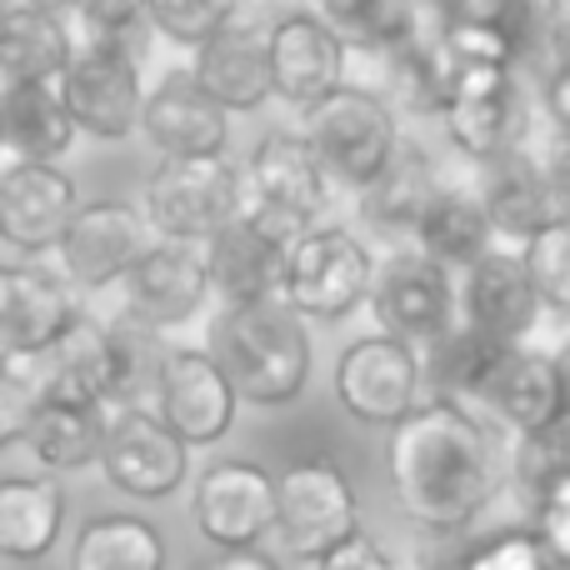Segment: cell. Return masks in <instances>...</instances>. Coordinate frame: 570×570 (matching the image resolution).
Wrapping results in <instances>:
<instances>
[{"instance_id": "6da1fadb", "label": "cell", "mask_w": 570, "mask_h": 570, "mask_svg": "<svg viewBox=\"0 0 570 570\" xmlns=\"http://www.w3.org/2000/svg\"><path fill=\"white\" fill-rule=\"evenodd\" d=\"M391 495L425 535H461L501 495L505 451L495 431L455 401H415L385 445Z\"/></svg>"}, {"instance_id": "7a4b0ae2", "label": "cell", "mask_w": 570, "mask_h": 570, "mask_svg": "<svg viewBox=\"0 0 570 570\" xmlns=\"http://www.w3.org/2000/svg\"><path fill=\"white\" fill-rule=\"evenodd\" d=\"M146 341L150 331L130 325L126 315L120 321H96V315L80 311L70 321V331L20 371L30 375L40 401L110 411V405L136 401V385L146 381V371H156V361L146 355Z\"/></svg>"}, {"instance_id": "3957f363", "label": "cell", "mask_w": 570, "mask_h": 570, "mask_svg": "<svg viewBox=\"0 0 570 570\" xmlns=\"http://www.w3.org/2000/svg\"><path fill=\"white\" fill-rule=\"evenodd\" d=\"M216 365L226 371L236 401L291 405L311 381V331L285 301L220 305Z\"/></svg>"}, {"instance_id": "277c9868", "label": "cell", "mask_w": 570, "mask_h": 570, "mask_svg": "<svg viewBox=\"0 0 570 570\" xmlns=\"http://www.w3.org/2000/svg\"><path fill=\"white\" fill-rule=\"evenodd\" d=\"M325 206H331V180L315 166L311 146L301 130H271L256 150H250L246 170H240V210L246 226L261 236L291 246L311 226H321Z\"/></svg>"}, {"instance_id": "5b68a950", "label": "cell", "mask_w": 570, "mask_h": 570, "mask_svg": "<svg viewBox=\"0 0 570 570\" xmlns=\"http://www.w3.org/2000/svg\"><path fill=\"white\" fill-rule=\"evenodd\" d=\"M301 116H305L301 140L311 146L315 166L325 170L331 186H345V190H361L385 166L395 140H401L391 100L365 86H335L331 96H321Z\"/></svg>"}, {"instance_id": "8992f818", "label": "cell", "mask_w": 570, "mask_h": 570, "mask_svg": "<svg viewBox=\"0 0 570 570\" xmlns=\"http://www.w3.org/2000/svg\"><path fill=\"white\" fill-rule=\"evenodd\" d=\"M375 256L361 236L345 226H311L285 246V271H281V301L291 305L301 321H345L361 311L371 295Z\"/></svg>"}, {"instance_id": "52a82bcc", "label": "cell", "mask_w": 570, "mask_h": 570, "mask_svg": "<svg viewBox=\"0 0 570 570\" xmlns=\"http://www.w3.org/2000/svg\"><path fill=\"white\" fill-rule=\"evenodd\" d=\"M240 210V170L226 156H176L160 160L146 180V230L156 240L206 246Z\"/></svg>"}, {"instance_id": "ba28073f", "label": "cell", "mask_w": 570, "mask_h": 570, "mask_svg": "<svg viewBox=\"0 0 570 570\" xmlns=\"http://www.w3.org/2000/svg\"><path fill=\"white\" fill-rule=\"evenodd\" d=\"M441 20L455 66H501L521 70L551 50L546 0H425Z\"/></svg>"}, {"instance_id": "9c48e42d", "label": "cell", "mask_w": 570, "mask_h": 570, "mask_svg": "<svg viewBox=\"0 0 570 570\" xmlns=\"http://www.w3.org/2000/svg\"><path fill=\"white\" fill-rule=\"evenodd\" d=\"M351 531H361V501L351 475L331 455L295 461L285 475H276V535L295 561H315Z\"/></svg>"}, {"instance_id": "30bf717a", "label": "cell", "mask_w": 570, "mask_h": 570, "mask_svg": "<svg viewBox=\"0 0 570 570\" xmlns=\"http://www.w3.org/2000/svg\"><path fill=\"white\" fill-rule=\"evenodd\" d=\"M96 465L116 491L136 495V501H166L180 491L190 471V445H180V435L150 405L126 401L106 411Z\"/></svg>"}, {"instance_id": "8fae6325", "label": "cell", "mask_w": 570, "mask_h": 570, "mask_svg": "<svg viewBox=\"0 0 570 570\" xmlns=\"http://www.w3.org/2000/svg\"><path fill=\"white\" fill-rule=\"evenodd\" d=\"M445 140L461 150L465 160L485 166V160L505 156L525 140L531 116H525V96L515 70L501 66H461L451 80V96L441 106Z\"/></svg>"}, {"instance_id": "7c38bea8", "label": "cell", "mask_w": 570, "mask_h": 570, "mask_svg": "<svg viewBox=\"0 0 570 570\" xmlns=\"http://www.w3.org/2000/svg\"><path fill=\"white\" fill-rule=\"evenodd\" d=\"M56 96L66 106L76 136L126 140L140 120V100H146L140 60L106 46H76L70 66L56 80Z\"/></svg>"}, {"instance_id": "4fadbf2b", "label": "cell", "mask_w": 570, "mask_h": 570, "mask_svg": "<svg viewBox=\"0 0 570 570\" xmlns=\"http://www.w3.org/2000/svg\"><path fill=\"white\" fill-rule=\"evenodd\" d=\"M150 385H156V415L180 435V445H216L236 425L240 401L210 351L196 345L160 351Z\"/></svg>"}, {"instance_id": "5bb4252c", "label": "cell", "mask_w": 570, "mask_h": 570, "mask_svg": "<svg viewBox=\"0 0 570 570\" xmlns=\"http://www.w3.org/2000/svg\"><path fill=\"white\" fill-rule=\"evenodd\" d=\"M371 311L381 321V335L425 351L455 325V276L425 261L421 250H395L371 276Z\"/></svg>"}, {"instance_id": "9a60e30c", "label": "cell", "mask_w": 570, "mask_h": 570, "mask_svg": "<svg viewBox=\"0 0 570 570\" xmlns=\"http://www.w3.org/2000/svg\"><path fill=\"white\" fill-rule=\"evenodd\" d=\"M421 351L391 341V335H361L335 361V401L351 421L385 425L391 431L415 401H421Z\"/></svg>"}, {"instance_id": "2e32d148", "label": "cell", "mask_w": 570, "mask_h": 570, "mask_svg": "<svg viewBox=\"0 0 570 570\" xmlns=\"http://www.w3.org/2000/svg\"><path fill=\"white\" fill-rule=\"evenodd\" d=\"M150 246V230L140 206L130 200H80V210L70 216L66 236L56 240L50 256L60 261V276L70 281L76 295H96L106 285H116L130 271V261Z\"/></svg>"}, {"instance_id": "e0dca14e", "label": "cell", "mask_w": 570, "mask_h": 570, "mask_svg": "<svg viewBox=\"0 0 570 570\" xmlns=\"http://www.w3.org/2000/svg\"><path fill=\"white\" fill-rule=\"evenodd\" d=\"M491 431H511V435H535L566 425V365L556 351L541 345H505L501 361L491 365L481 395H475ZM471 405V411H475Z\"/></svg>"}, {"instance_id": "ac0fdd59", "label": "cell", "mask_w": 570, "mask_h": 570, "mask_svg": "<svg viewBox=\"0 0 570 570\" xmlns=\"http://www.w3.org/2000/svg\"><path fill=\"white\" fill-rule=\"evenodd\" d=\"M86 311L70 281L36 261L0 266V365H26L70 331Z\"/></svg>"}, {"instance_id": "d6986e66", "label": "cell", "mask_w": 570, "mask_h": 570, "mask_svg": "<svg viewBox=\"0 0 570 570\" xmlns=\"http://www.w3.org/2000/svg\"><path fill=\"white\" fill-rule=\"evenodd\" d=\"M116 285L126 295V321L150 335L186 325L210 301L206 256L200 246H180V240H150Z\"/></svg>"}, {"instance_id": "ffe728a7", "label": "cell", "mask_w": 570, "mask_h": 570, "mask_svg": "<svg viewBox=\"0 0 570 570\" xmlns=\"http://www.w3.org/2000/svg\"><path fill=\"white\" fill-rule=\"evenodd\" d=\"M196 525L216 551H250L276 531V475L256 461H216L196 481Z\"/></svg>"}, {"instance_id": "44dd1931", "label": "cell", "mask_w": 570, "mask_h": 570, "mask_svg": "<svg viewBox=\"0 0 570 570\" xmlns=\"http://www.w3.org/2000/svg\"><path fill=\"white\" fill-rule=\"evenodd\" d=\"M80 210V190L50 160H6L0 166V240L20 256H50Z\"/></svg>"}, {"instance_id": "7402d4cb", "label": "cell", "mask_w": 570, "mask_h": 570, "mask_svg": "<svg viewBox=\"0 0 570 570\" xmlns=\"http://www.w3.org/2000/svg\"><path fill=\"white\" fill-rule=\"evenodd\" d=\"M455 315L461 325L491 335L501 345H531L535 325H541L546 305L525 276L521 256L505 246H491L481 261L461 271V291H455Z\"/></svg>"}, {"instance_id": "603a6c76", "label": "cell", "mask_w": 570, "mask_h": 570, "mask_svg": "<svg viewBox=\"0 0 570 570\" xmlns=\"http://www.w3.org/2000/svg\"><path fill=\"white\" fill-rule=\"evenodd\" d=\"M266 70L271 96L295 110H311L321 96L345 86V50L311 10H291L276 26H266Z\"/></svg>"}, {"instance_id": "cb8c5ba5", "label": "cell", "mask_w": 570, "mask_h": 570, "mask_svg": "<svg viewBox=\"0 0 570 570\" xmlns=\"http://www.w3.org/2000/svg\"><path fill=\"white\" fill-rule=\"evenodd\" d=\"M481 170L485 176H481V186H475V196H481L495 236L525 240L531 230L551 226V220H566V180H556L525 146L485 160Z\"/></svg>"}, {"instance_id": "d4e9b609", "label": "cell", "mask_w": 570, "mask_h": 570, "mask_svg": "<svg viewBox=\"0 0 570 570\" xmlns=\"http://www.w3.org/2000/svg\"><path fill=\"white\" fill-rule=\"evenodd\" d=\"M136 130H146V140L166 160L226 156V146H230V116L190 80V70H176V76H166L156 90H146Z\"/></svg>"}, {"instance_id": "484cf974", "label": "cell", "mask_w": 570, "mask_h": 570, "mask_svg": "<svg viewBox=\"0 0 570 570\" xmlns=\"http://www.w3.org/2000/svg\"><path fill=\"white\" fill-rule=\"evenodd\" d=\"M190 80L216 100L226 116L256 110L271 100V70H266V30L246 16H230L210 40L196 46Z\"/></svg>"}, {"instance_id": "4316f807", "label": "cell", "mask_w": 570, "mask_h": 570, "mask_svg": "<svg viewBox=\"0 0 570 570\" xmlns=\"http://www.w3.org/2000/svg\"><path fill=\"white\" fill-rule=\"evenodd\" d=\"M385 86H391L395 106L401 110H415V116H441L445 96H451V80H455V56L441 36V20L435 10L415 6V20L391 50H385ZM391 106V110H395Z\"/></svg>"}, {"instance_id": "83f0119b", "label": "cell", "mask_w": 570, "mask_h": 570, "mask_svg": "<svg viewBox=\"0 0 570 570\" xmlns=\"http://www.w3.org/2000/svg\"><path fill=\"white\" fill-rule=\"evenodd\" d=\"M206 256V281L220 305H250V301H281V271H285V246L261 236L246 220H230L200 246Z\"/></svg>"}, {"instance_id": "f1b7e54d", "label": "cell", "mask_w": 570, "mask_h": 570, "mask_svg": "<svg viewBox=\"0 0 570 570\" xmlns=\"http://www.w3.org/2000/svg\"><path fill=\"white\" fill-rule=\"evenodd\" d=\"M441 190V170H435L431 150L421 140H395V150L385 156V166L365 180L361 196V216L371 230L381 236H411V226L421 220L425 200Z\"/></svg>"}, {"instance_id": "f546056e", "label": "cell", "mask_w": 570, "mask_h": 570, "mask_svg": "<svg viewBox=\"0 0 570 570\" xmlns=\"http://www.w3.org/2000/svg\"><path fill=\"white\" fill-rule=\"evenodd\" d=\"M70 56H76V30L66 16L10 0L0 16V86H56Z\"/></svg>"}, {"instance_id": "4dcf8cb0", "label": "cell", "mask_w": 570, "mask_h": 570, "mask_svg": "<svg viewBox=\"0 0 570 570\" xmlns=\"http://www.w3.org/2000/svg\"><path fill=\"white\" fill-rule=\"evenodd\" d=\"M411 240L425 261H435L441 271L461 276L471 261H481L485 250L495 246V230H491V216H485L481 196L465 186H445L425 200L421 220L411 226Z\"/></svg>"}, {"instance_id": "1f68e13d", "label": "cell", "mask_w": 570, "mask_h": 570, "mask_svg": "<svg viewBox=\"0 0 570 570\" xmlns=\"http://www.w3.org/2000/svg\"><path fill=\"white\" fill-rule=\"evenodd\" d=\"M66 525V495L40 475H6L0 481V556L6 561H40L56 551Z\"/></svg>"}, {"instance_id": "d6a6232c", "label": "cell", "mask_w": 570, "mask_h": 570, "mask_svg": "<svg viewBox=\"0 0 570 570\" xmlns=\"http://www.w3.org/2000/svg\"><path fill=\"white\" fill-rule=\"evenodd\" d=\"M76 140L66 106H60L56 86H0V150H10V160H50Z\"/></svg>"}, {"instance_id": "836d02e7", "label": "cell", "mask_w": 570, "mask_h": 570, "mask_svg": "<svg viewBox=\"0 0 570 570\" xmlns=\"http://www.w3.org/2000/svg\"><path fill=\"white\" fill-rule=\"evenodd\" d=\"M505 345L491 335L471 331V325L455 321L441 341H431L421 351V381L435 385V401H455V405H475L491 365L501 361Z\"/></svg>"}, {"instance_id": "e575fe53", "label": "cell", "mask_w": 570, "mask_h": 570, "mask_svg": "<svg viewBox=\"0 0 570 570\" xmlns=\"http://www.w3.org/2000/svg\"><path fill=\"white\" fill-rule=\"evenodd\" d=\"M70 570H166V541L140 515H96L80 525Z\"/></svg>"}, {"instance_id": "d590c367", "label": "cell", "mask_w": 570, "mask_h": 570, "mask_svg": "<svg viewBox=\"0 0 570 570\" xmlns=\"http://www.w3.org/2000/svg\"><path fill=\"white\" fill-rule=\"evenodd\" d=\"M100 431H106V411H96V405L40 401L26 445L46 471H86L100 455Z\"/></svg>"}, {"instance_id": "8d00e7d4", "label": "cell", "mask_w": 570, "mask_h": 570, "mask_svg": "<svg viewBox=\"0 0 570 570\" xmlns=\"http://www.w3.org/2000/svg\"><path fill=\"white\" fill-rule=\"evenodd\" d=\"M421 0H311V16L341 40V50L385 56L411 30Z\"/></svg>"}, {"instance_id": "74e56055", "label": "cell", "mask_w": 570, "mask_h": 570, "mask_svg": "<svg viewBox=\"0 0 570 570\" xmlns=\"http://www.w3.org/2000/svg\"><path fill=\"white\" fill-rule=\"evenodd\" d=\"M505 471H511V485L521 491L525 511H541L556 495H570L566 425H551V431H535V435H515V445L505 451Z\"/></svg>"}, {"instance_id": "f35d334b", "label": "cell", "mask_w": 570, "mask_h": 570, "mask_svg": "<svg viewBox=\"0 0 570 570\" xmlns=\"http://www.w3.org/2000/svg\"><path fill=\"white\" fill-rule=\"evenodd\" d=\"M515 256H521L535 295H541L546 315H566L570 311V216L531 230Z\"/></svg>"}, {"instance_id": "ab89813d", "label": "cell", "mask_w": 570, "mask_h": 570, "mask_svg": "<svg viewBox=\"0 0 570 570\" xmlns=\"http://www.w3.org/2000/svg\"><path fill=\"white\" fill-rule=\"evenodd\" d=\"M76 20L86 30L80 46H106L120 50V56H146L150 46V16H146V0H76Z\"/></svg>"}, {"instance_id": "60d3db41", "label": "cell", "mask_w": 570, "mask_h": 570, "mask_svg": "<svg viewBox=\"0 0 570 570\" xmlns=\"http://www.w3.org/2000/svg\"><path fill=\"white\" fill-rule=\"evenodd\" d=\"M146 16H150V30L166 36L170 46L196 50L230 16H240V0H146Z\"/></svg>"}, {"instance_id": "b9f144b4", "label": "cell", "mask_w": 570, "mask_h": 570, "mask_svg": "<svg viewBox=\"0 0 570 570\" xmlns=\"http://www.w3.org/2000/svg\"><path fill=\"white\" fill-rule=\"evenodd\" d=\"M455 570H566V566H556L531 531H501L491 541L471 546L465 556H455Z\"/></svg>"}, {"instance_id": "7bdbcfd3", "label": "cell", "mask_w": 570, "mask_h": 570, "mask_svg": "<svg viewBox=\"0 0 570 570\" xmlns=\"http://www.w3.org/2000/svg\"><path fill=\"white\" fill-rule=\"evenodd\" d=\"M36 385H30V375L20 371V365H0V451L16 441H26L30 421H36Z\"/></svg>"}, {"instance_id": "ee69618b", "label": "cell", "mask_w": 570, "mask_h": 570, "mask_svg": "<svg viewBox=\"0 0 570 570\" xmlns=\"http://www.w3.org/2000/svg\"><path fill=\"white\" fill-rule=\"evenodd\" d=\"M311 570H395V566H391V556L381 551V541H371L365 531H351L341 546L315 556Z\"/></svg>"}, {"instance_id": "f6af8a7d", "label": "cell", "mask_w": 570, "mask_h": 570, "mask_svg": "<svg viewBox=\"0 0 570 570\" xmlns=\"http://www.w3.org/2000/svg\"><path fill=\"white\" fill-rule=\"evenodd\" d=\"M206 570H281V566L271 561V556L261 551V546H250V551H220Z\"/></svg>"}, {"instance_id": "bcb514c9", "label": "cell", "mask_w": 570, "mask_h": 570, "mask_svg": "<svg viewBox=\"0 0 570 570\" xmlns=\"http://www.w3.org/2000/svg\"><path fill=\"white\" fill-rule=\"evenodd\" d=\"M546 20H551V50H566V26H570V0H546Z\"/></svg>"}, {"instance_id": "7dc6e473", "label": "cell", "mask_w": 570, "mask_h": 570, "mask_svg": "<svg viewBox=\"0 0 570 570\" xmlns=\"http://www.w3.org/2000/svg\"><path fill=\"white\" fill-rule=\"evenodd\" d=\"M20 6H40V10H56V16H70L76 0H20Z\"/></svg>"}, {"instance_id": "c3c4849f", "label": "cell", "mask_w": 570, "mask_h": 570, "mask_svg": "<svg viewBox=\"0 0 570 570\" xmlns=\"http://www.w3.org/2000/svg\"><path fill=\"white\" fill-rule=\"evenodd\" d=\"M6 10H10V0H0V16H6Z\"/></svg>"}]
</instances>
